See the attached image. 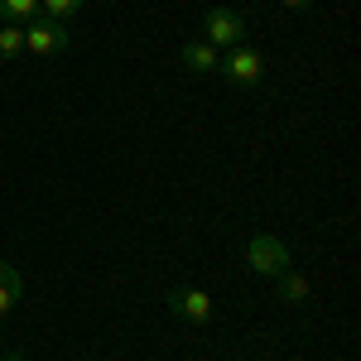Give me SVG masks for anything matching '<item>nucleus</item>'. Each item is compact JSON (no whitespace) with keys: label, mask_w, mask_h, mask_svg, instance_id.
Returning <instances> with one entry per match:
<instances>
[{"label":"nucleus","mask_w":361,"mask_h":361,"mask_svg":"<svg viewBox=\"0 0 361 361\" xmlns=\"http://www.w3.org/2000/svg\"><path fill=\"white\" fill-rule=\"evenodd\" d=\"M279 299L284 304H304L308 299V279L299 270H279Z\"/></svg>","instance_id":"obj_10"},{"label":"nucleus","mask_w":361,"mask_h":361,"mask_svg":"<svg viewBox=\"0 0 361 361\" xmlns=\"http://www.w3.org/2000/svg\"><path fill=\"white\" fill-rule=\"evenodd\" d=\"M178 58H183L188 73H217V68H222V54H217L207 39H188V44L178 49Z\"/></svg>","instance_id":"obj_6"},{"label":"nucleus","mask_w":361,"mask_h":361,"mask_svg":"<svg viewBox=\"0 0 361 361\" xmlns=\"http://www.w3.org/2000/svg\"><path fill=\"white\" fill-rule=\"evenodd\" d=\"M68 44H73V34H68L63 20L34 15L25 25V54H34V58H58V54H68Z\"/></svg>","instance_id":"obj_1"},{"label":"nucleus","mask_w":361,"mask_h":361,"mask_svg":"<svg viewBox=\"0 0 361 361\" xmlns=\"http://www.w3.org/2000/svg\"><path fill=\"white\" fill-rule=\"evenodd\" d=\"M217 73H222L226 82H236V87H255L260 78H265V58L255 54L250 44H236V49L222 58V68H217Z\"/></svg>","instance_id":"obj_3"},{"label":"nucleus","mask_w":361,"mask_h":361,"mask_svg":"<svg viewBox=\"0 0 361 361\" xmlns=\"http://www.w3.org/2000/svg\"><path fill=\"white\" fill-rule=\"evenodd\" d=\"M20 294H25V279H20V270H15L10 260H0V318L20 304Z\"/></svg>","instance_id":"obj_7"},{"label":"nucleus","mask_w":361,"mask_h":361,"mask_svg":"<svg viewBox=\"0 0 361 361\" xmlns=\"http://www.w3.org/2000/svg\"><path fill=\"white\" fill-rule=\"evenodd\" d=\"M202 39L222 54V49L246 44V25H241V15H236V10H207V20H202Z\"/></svg>","instance_id":"obj_4"},{"label":"nucleus","mask_w":361,"mask_h":361,"mask_svg":"<svg viewBox=\"0 0 361 361\" xmlns=\"http://www.w3.org/2000/svg\"><path fill=\"white\" fill-rule=\"evenodd\" d=\"M78 10H82V0H39V15H49V20H63V25H68Z\"/></svg>","instance_id":"obj_11"},{"label":"nucleus","mask_w":361,"mask_h":361,"mask_svg":"<svg viewBox=\"0 0 361 361\" xmlns=\"http://www.w3.org/2000/svg\"><path fill=\"white\" fill-rule=\"evenodd\" d=\"M246 265L255 275H279V270H289V246L279 236H270V231H260L246 246Z\"/></svg>","instance_id":"obj_2"},{"label":"nucleus","mask_w":361,"mask_h":361,"mask_svg":"<svg viewBox=\"0 0 361 361\" xmlns=\"http://www.w3.org/2000/svg\"><path fill=\"white\" fill-rule=\"evenodd\" d=\"M169 313L183 318V323H193V328H202V323H212V299L202 289H169Z\"/></svg>","instance_id":"obj_5"},{"label":"nucleus","mask_w":361,"mask_h":361,"mask_svg":"<svg viewBox=\"0 0 361 361\" xmlns=\"http://www.w3.org/2000/svg\"><path fill=\"white\" fill-rule=\"evenodd\" d=\"M0 361H25V357H0Z\"/></svg>","instance_id":"obj_13"},{"label":"nucleus","mask_w":361,"mask_h":361,"mask_svg":"<svg viewBox=\"0 0 361 361\" xmlns=\"http://www.w3.org/2000/svg\"><path fill=\"white\" fill-rule=\"evenodd\" d=\"M284 5H289V10H308L313 0H284Z\"/></svg>","instance_id":"obj_12"},{"label":"nucleus","mask_w":361,"mask_h":361,"mask_svg":"<svg viewBox=\"0 0 361 361\" xmlns=\"http://www.w3.org/2000/svg\"><path fill=\"white\" fill-rule=\"evenodd\" d=\"M39 15V0H0V25H29Z\"/></svg>","instance_id":"obj_9"},{"label":"nucleus","mask_w":361,"mask_h":361,"mask_svg":"<svg viewBox=\"0 0 361 361\" xmlns=\"http://www.w3.org/2000/svg\"><path fill=\"white\" fill-rule=\"evenodd\" d=\"M25 58V25H0V63Z\"/></svg>","instance_id":"obj_8"}]
</instances>
